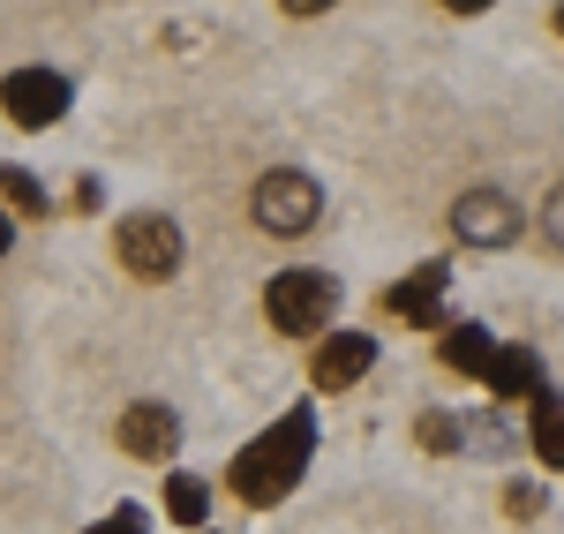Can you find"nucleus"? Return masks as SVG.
I'll return each instance as SVG.
<instances>
[{"label":"nucleus","instance_id":"nucleus-4","mask_svg":"<svg viewBox=\"0 0 564 534\" xmlns=\"http://www.w3.org/2000/svg\"><path fill=\"white\" fill-rule=\"evenodd\" d=\"M113 249H121V264L135 279H174L181 271V226L159 219V211H129V219L113 226Z\"/></svg>","mask_w":564,"mask_h":534},{"label":"nucleus","instance_id":"nucleus-16","mask_svg":"<svg viewBox=\"0 0 564 534\" xmlns=\"http://www.w3.org/2000/svg\"><path fill=\"white\" fill-rule=\"evenodd\" d=\"M505 512H512V520H534V512H542V490H520V482H512V490H505Z\"/></svg>","mask_w":564,"mask_h":534},{"label":"nucleus","instance_id":"nucleus-12","mask_svg":"<svg viewBox=\"0 0 564 534\" xmlns=\"http://www.w3.org/2000/svg\"><path fill=\"white\" fill-rule=\"evenodd\" d=\"M527 437H534V459L564 475V400L542 392V400H534V422H527Z\"/></svg>","mask_w":564,"mask_h":534},{"label":"nucleus","instance_id":"nucleus-20","mask_svg":"<svg viewBox=\"0 0 564 534\" xmlns=\"http://www.w3.org/2000/svg\"><path fill=\"white\" fill-rule=\"evenodd\" d=\"M557 31H564V8H557Z\"/></svg>","mask_w":564,"mask_h":534},{"label":"nucleus","instance_id":"nucleus-11","mask_svg":"<svg viewBox=\"0 0 564 534\" xmlns=\"http://www.w3.org/2000/svg\"><path fill=\"white\" fill-rule=\"evenodd\" d=\"M489 355H497V339H489L481 324H452V331H444V369H459V377H489Z\"/></svg>","mask_w":564,"mask_h":534},{"label":"nucleus","instance_id":"nucleus-1","mask_svg":"<svg viewBox=\"0 0 564 534\" xmlns=\"http://www.w3.org/2000/svg\"><path fill=\"white\" fill-rule=\"evenodd\" d=\"M308 451H316V422L294 406L286 422H271L257 445L226 467V490L241 497V504H257V512H271L279 497H294V482H302V467H308Z\"/></svg>","mask_w":564,"mask_h":534},{"label":"nucleus","instance_id":"nucleus-13","mask_svg":"<svg viewBox=\"0 0 564 534\" xmlns=\"http://www.w3.org/2000/svg\"><path fill=\"white\" fill-rule=\"evenodd\" d=\"M0 211H15V219H45V188L23 166H0Z\"/></svg>","mask_w":564,"mask_h":534},{"label":"nucleus","instance_id":"nucleus-10","mask_svg":"<svg viewBox=\"0 0 564 534\" xmlns=\"http://www.w3.org/2000/svg\"><path fill=\"white\" fill-rule=\"evenodd\" d=\"M481 384H489L497 400H542V355H534V347H497Z\"/></svg>","mask_w":564,"mask_h":534},{"label":"nucleus","instance_id":"nucleus-15","mask_svg":"<svg viewBox=\"0 0 564 534\" xmlns=\"http://www.w3.org/2000/svg\"><path fill=\"white\" fill-rule=\"evenodd\" d=\"M422 445H430V451H452V445H459V429H452L444 414H430V422H422Z\"/></svg>","mask_w":564,"mask_h":534},{"label":"nucleus","instance_id":"nucleus-6","mask_svg":"<svg viewBox=\"0 0 564 534\" xmlns=\"http://www.w3.org/2000/svg\"><path fill=\"white\" fill-rule=\"evenodd\" d=\"M452 233L475 241V249H505V241L520 233V204H512L505 188H467V196L452 204Z\"/></svg>","mask_w":564,"mask_h":534},{"label":"nucleus","instance_id":"nucleus-5","mask_svg":"<svg viewBox=\"0 0 564 534\" xmlns=\"http://www.w3.org/2000/svg\"><path fill=\"white\" fill-rule=\"evenodd\" d=\"M0 106H8L15 129H53V121L68 113V76H53V68H15V76L0 84Z\"/></svg>","mask_w":564,"mask_h":534},{"label":"nucleus","instance_id":"nucleus-17","mask_svg":"<svg viewBox=\"0 0 564 534\" xmlns=\"http://www.w3.org/2000/svg\"><path fill=\"white\" fill-rule=\"evenodd\" d=\"M90 534H143V512H135V504H121L106 527H90Z\"/></svg>","mask_w":564,"mask_h":534},{"label":"nucleus","instance_id":"nucleus-3","mask_svg":"<svg viewBox=\"0 0 564 534\" xmlns=\"http://www.w3.org/2000/svg\"><path fill=\"white\" fill-rule=\"evenodd\" d=\"M249 211H257L263 233H308V226L324 219V188H316L302 166H279V174H263V181H257Z\"/></svg>","mask_w":564,"mask_h":534},{"label":"nucleus","instance_id":"nucleus-19","mask_svg":"<svg viewBox=\"0 0 564 534\" xmlns=\"http://www.w3.org/2000/svg\"><path fill=\"white\" fill-rule=\"evenodd\" d=\"M8 241H15V219H8V211H0V257H8Z\"/></svg>","mask_w":564,"mask_h":534},{"label":"nucleus","instance_id":"nucleus-8","mask_svg":"<svg viewBox=\"0 0 564 534\" xmlns=\"http://www.w3.org/2000/svg\"><path fill=\"white\" fill-rule=\"evenodd\" d=\"M444 279H452L444 264L406 271V279L384 294V316H399V324H436V309H444Z\"/></svg>","mask_w":564,"mask_h":534},{"label":"nucleus","instance_id":"nucleus-7","mask_svg":"<svg viewBox=\"0 0 564 534\" xmlns=\"http://www.w3.org/2000/svg\"><path fill=\"white\" fill-rule=\"evenodd\" d=\"M121 451L129 459H174L181 451V414L159 400H135L129 414H121Z\"/></svg>","mask_w":564,"mask_h":534},{"label":"nucleus","instance_id":"nucleus-2","mask_svg":"<svg viewBox=\"0 0 564 534\" xmlns=\"http://www.w3.org/2000/svg\"><path fill=\"white\" fill-rule=\"evenodd\" d=\"M339 309V286L324 279V271H279L271 286H263V316L286 331V339H316L324 324Z\"/></svg>","mask_w":564,"mask_h":534},{"label":"nucleus","instance_id":"nucleus-18","mask_svg":"<svg viewBox=\"0 0 564 534\" xmlns=\"http://www.w3.org/2000/svg\"><path fill=\"white\" fill-rule=\"evenodd\" d=\"M550 241H557V249H564V188H557V196H550Z\"/></svg>","mask_w":564,"mask_h":534},{"label":"nucleus","instance_id":"nucleus-14","mask_svg":"<svg viewBox=\"0 0 564 534\" xmlns=\"http://www.w3.org/2000/svg\"><path fill=\"white\" fill-rule=\"evenodd\" d=\"M166 512H174V527H204V512H212V490H204L196 475H174V482H166Z\"/></svg>","mask_w":564,"mask_h":534},{"label":"nucleus","instance_id":"nucleus-9","mask_svg":"<svg viewBox=\"0 0 564 534\" xmlns=\"http://www.w3.org/2000/svg\"><path fill=\"white\" fill-rule=\"evenodd\" d=\"M369 361H377V347H369L361 331H339V339L316 347V384H324V392H347V384L369 377Z\"/></svg>","mask_w":564,"mask_h":534}]
</instances>
